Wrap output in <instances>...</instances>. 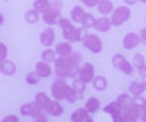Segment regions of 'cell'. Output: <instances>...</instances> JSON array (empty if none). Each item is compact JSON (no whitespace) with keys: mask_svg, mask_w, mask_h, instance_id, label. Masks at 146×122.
<instances>
[{"mask_svg":"<svg viewBox=\"0 0 146 122\" xmlns=\"http://www.w3.org/2000/svg\"><path fill=\"white\" fill-rule=\"evenodd\" d=\"M126 1V4H129V5H133V4H135L138 0H125Z\"/></svg>","mask_w":146,"mask_h":122,"instance_id":"42","label":"cell"},{"mask_svg":"<svg viewBox=\"0 0 146 122\" xmlns=\"http://www.w3.org/2000/svg\"><path fill=\"white\" fill-rule=\"evenodd\" d=\"M133 105H134V106H137L138 109L143 110V109L146 107V99L143 98V96H141V95L133 96Z\"/></svg>","mask_w":146,"mask_h":122,"instance_id":"32","label":"cell"},{"mask_svg":"<svg viewBox=\"0 0 146 122\" xmlns=\"http://www.w3.org/2000/svg\"><path fill=\"white\" fill-rule=\"evenodd\" d=\"M139 43H141V37H139L138 34H135V33H129V34H126V37L123 38V41H122L123 48L127 49V50H131V49L137 48Z\"/></svg>","mask_w":146,"mask_h":122,"instance_id":"11","label":"cell"},{"mask_svg":"<svg viewBox=\"0 0 146 122\" xmlns=\"http://www.w3.org/2000/svg\"><path fill=\"white\" fill-rule=\"evenodd\" d=\"M56 53L58 56H70L73 53V48L69 41H65V42H60L57 43L56 46Z\"/></svg>","mask_w":146,"mask_h":122,"instance_id":"18","label":"cell"},{"mask_svg":"<svg viewBox=\"0 0 146 122\" xmlns=\"http://www.w3.org/2000/svg\"><path fill=\"white\" fill-rule=\"evenodd\" d=\"M39 41L43 46H46V48H50L54 41H56V31H54V29L53 27H47L41 33V35H39Z\"/></svg>","mask_w":146,"mask_h":122,"instance_id":"9","label":"cell"},{"mask_svg":"<svg viewBox=\"0 0 146 122\" xmlns=\"http://www.w3.org/2000/svg\"><path fill=\"white\" fill-rule=\"evenodd\" d=\"M78 79L83 80L84 83H89L92 81L95 77V68L92 64L89 63H84L83 65H80V69H78Z\"/></svg>","mask_w":146,"mask_h":122,"instance_id":"7","label":"cell"},{"mask_svg":"<svg viewBox=\"0 0 146 122\" xmlns=\"http://www.w3.org/2000/svg\"><path fill=\"white\" fill-rule=\"evenodd\" d=\"M4 23V16H3V14H0V26Z\"/></svg>","mask_w":146,"mask_h":122,"instance_id":"43","label":"cell"},{"mask_svg":"<svg viewBox=\"0 0 146 122\" xmlns=\"http://www.w3.org/2000/svg\"><path fill=\"white\" fill-rule=\"evenodd\" d=\"M116 101L122 105V107H125V106H129V105L133 103V98H131L130 95H127V94H120Z\"/></svg>","mask_w":146,"mask_h":122,"instance_id":"34","label":"cell"},{"mask_svg":"<svg viewBox=\"0 0 146 122\" xmlns=\"http://www.w3.org/2000/svg\"><path fill=\"white\" fill-rule=\"evenodd\" d=\"M18 121H19V118L16 115H5L1 119V122H18Z\"/></svg>","mask_w":146,"mask_h":122,"instance_id":"38","label":"cell"},{"mask_svg":"<svg viewBox=\"0 0 146 122\" xmlns=\"http://www.w3.org/2000/svg\"><path fill=\"white\" fill-rule=\"evenodd\" d=\"M39 80H41V76L35 72H29V73L26 75V83L30 85H36L38 83H39Z\"/></svg>","mask_w":146,"mask_h":122,"instance_id":"29","label":"cell"},{"mask_svg":"<svg viewBox=\"0 0 146 122\" xmlns=\"http://www.w3.org/2000/svg\"><path fill=\"white\" fill-rule=\"evenodd\" d=\"M35 103L38 105V107H41L42 110H45L47 113L49 110V106L52 103V99L49 98V95H46V92H38L35 95Z\"/></svg>","mask_w":146,"mask_h":122,"instance_id":"14","label":"cell"},{"mask_svg":"<svg viewBox=\"0 0 146 122\" xmlns=\"http://www.w3.org/2000/svg\"><path fill=\"white\" fill-rule=\"evenodd\" d=\"M33 7H34L39 14H45L46 11L50 10V7H52V1H49V0H35V1H34V4H33Z\"/></svg>","mask_w":146,"mask_h":122,"instance_id":"23","label":"cell"},{"mask_svg":"<svg viewBox=\"0 0 146 122\" xmlns=\"http://www.w3.org/2000/svg\"><path fill=\"white\" fill-rule=\"evenodd\" d=\"M104 111L111 114V117L115 122H120V114H122V105L118 101L111 102L104 107Z\"/></svg>","mask_w":146,"mask_h":122,"instance_id":"10","label":"cell"},{"mask_svg":"<svg viewBox=\"0 0 146 122\" xmlns=\"http://www.w3.org/2000/svg\"><path fill=\"white\" fill-rule=\"evenodd\" d=\"M80 60L81 56L78 53H72L70 56H58L54 64H56V68H62V69H68L72 72V77H76L78 75V69H80Z\"/></svg>","mask_w":146,"mask_h":122,"instance_id":"1","label":"cell"},{"mask_svg":"<svg viewBox=\"0 0 146 122\" xmlns=\"http://www.w3.org/2000/svg\"><path fill=\"white\" fill-rule=\"evenodd\" d=\"M95 22H96L95 16L92 15V14H87L85 18H84L83 23H81V26H83L84 29H91V27H95Z\"/></svg>","mask_w":146,"mask_h":122,"instance_id":"31","label":"cell"},{"mask_svg":"<svg viewBox=\"0 0 146 122\" xmlns=\"http://www.w3.org/2000/svg\"><path fill=\"white\" fill-rule=\"evenodd\" d=\"M138 73H139V76H141L142 79H146V64L142 65L141 68L138 69Z\"/></svg>","mask_w":146,"mask_h":122,"instance_id":"39","label":"cell"},{"mask_svg":"<svg viewBox=\"0 0 146 122\" xmlns=\"http://www.w3.org/2000/svg\"><path fill=\"white\" fill-rule=\"evenodd\" d=\"M25 21L27 23H30V25H34L36 22L39 21V12L35 10V8H33V10H29L26 12V15H25Z\"/></svg>","mask_w":146,"mask_h":122,"instance_id":"26","label":"cell"},{"mask_svg":"<svg viewBox=\"0 0 146 122\" xmlns=\"http://www.w3.org/2000/svg\"><path fill=\"white\" fill-rule=\"evenodd\" d=\"M112 65L126 75L133 73V68H134V67H133V65L125 59V56H122V54H115L114 57H112Z\"/></svg>","mask_w":146,"mask_h":122,"instance_id":"6","label":"cell"},{"mask_svg":"<svg viewBox=\"0 0 146 122\" xmlns=\"http://www.w3.org/2000/svg\"><path fill=\"white\" fill-rule=\"evenodd\" d=\"M56 50H52V49L50 48H46L45 49V50H43V52H42V54H41V57H42V60H43V61H46V63H54V61H56V59H57V57H56Z\"/></svg>","mask_w":146,"mask_h":122,"instance_id":"27","label":"cell"},{"mask_svg":"<svg viewBox=\"0 0 146 122\" xmlns=\"http://www.w3.org/2000/svg\"><path fill=\"white\" fill-rule=\"evenodd\" d=\"M130 15H131V11L129 7H126V5H120L118 8H115L112 11V15H111V23H112V26H120V25H123L125 22H127L130 19Z\"/></svg>","mask_w":146,"mask_h":122,"instance_id":"3","label":"cell"},{"mask_svg":"<svg viewBox=\"0 0 146 122\" xmlns=\"http://www.w3.org/2000/svg\"><path fill=\"white\" fill-rule=\"evenodd\" d=\"M85 84H87V83H84L83 80H80L77 77V79H74L73 80V83H72V88L74 91H76V92H77L78 95L81 96L84 94V91H85Z\"/></svg>","mask_w":146,"mask_h":122,"instance_id":"28","label":"cell"},{"mask_svg":"<svg viewBox=\"0 0 146 122\" xmlns=\"http://www.w3.org/2000/svg\"><path fill=\"white\" fill-rule=\"evenodd\" d=\"M89 114L91 113L84 107V109H78L76 111L72 114V117H70V121L72 122H92V117H89Z\"/></svg>","mask_w":146,"mask_h":122,"instance_id":"12","label":"cell"},{"mask_svg":"<svg viewBox=\"0 0 146 122\" xmlns=\"http://www.w3.org/2000/svg\"><path fill=\"white\" fill-rule=\"evenodd\" d=\"M98 10L102 15H108L111 14L112 11H114V5H112V1H110V0H102L99 4H98Z\"/></svg>","mask_w":146,"mask_h":122,"instance_id":"22","label":"cell"},{"mask_svg":"<svg viewBox=\"0 0 146 122\" xmlns=\"http://www.w3.org/2000/svg\"><path fill=\"white\" fill-rule=\"evenodd\" d=\"M58 26L61 27V30H62V35L65 38V41H69V42H77V41H80L81 31H80V29L73 26V23L69 19L61 18L58 21Z\"/></svg>","mask_w":146,"mask_h":122,"instance_id":"2","label":"cell"},{"mask_svg":"<svg viewBox=\"0 0 146 122\" xmlns=\"http://www.w3.org/2000/svg\"><path fill=\"white\" fill-rule=\"evenodd\" d=\"M69 88H70V87L65 83V79H57L52 84V95H53V98H54V99H57V101H62V99H65Z\"/></svg>","mask_w":146,"mask_h":122,"instance_id":"4","label":"cell"},{"mask_svg":"<svg viewBox=\"0 0 146 122\" xmlns=\"http://www.w3.org/2000/svg\"><path fill=\"white\" fill-rule=\"evenodd\" d=\"M138 1H141V3H146V0H138Z\"/></svg>","mask_w":146,"mask_h":122,"instance_id":"44","label":"cell"},{"mask_svg":"<svg viewBox=\"0 0 146 122\" xmlns=\"http://www.w3.org/2000/svg\"><path fill=\"white\" fill-rule=\"evenodd\" d=\"M47 113L45 111V110H42L41 107H38V110L35 111V114L33 115V119L36 122H47V117H46Z\"/></svg>","mask_w":146,"mask_h":122,"instance_id":"30","label":"cell"},{"mask_svg":"<svg viewBox=\"0 0 146 122\" xmlns=\"http://www.w3.org/2000/svg\"><path fill=\"white\" fill-rule=\"evenodd\" d=\"M139 119L141 121H145L146 122V107L142 110V113H141V117H139Z\"/></svg>","mask_w":146,"mask_h":122,"instance_id":"41","label":"cell"},{"mask_svg":"<svg viewBox=\"0 0 146 122\" xmlns=\"http://www.w3.org/2000/svg\"><path fill=\"white\" fill-rule=\"evenodd\" d=\"M42 19L43 22L49 25V26H54V25H58V21L61 19V14H60V8L52 5L50 10L46 11L45 14H42Z\"/></svg>","mask_w":146,"mask_h":122,"instance_id":"8","label":"cell"},{"mask_svg":"<svg viewBox=\"0 0 146 122\" xmlns=\"http://www.w3.org/2000/svg\"><path fill=\"white\" fill-rule=\"evenodd\" d=\"M94 83V88L98 91H104L107 88V79L104 76H98V77H94L92 80Z\"/></svg>","mask_w":146,"mask_h":122,"instance_id":"25","label":"cell"},{"mask_svg":"<svg viewBox=\"0 0 146 122\" xmlns=\"http://www.w3.org/2000/svg\"><path fill=\"white\" fill-rule=\"evenodd\" d=\"M81 1H83L87 7H95V5L98 7V4H99L102 0H81Z\"/></svg>","mask_w":146,"mask_h":122,"instance_id":"37","label":"cell"},{"mask_svg":"<svg viewBox=\"0 0 146 122\" xmlns=\"http://www.w3.org/2000/svg\"><path fill=\"white\" fill-rule=\"evenodd\" d=\"M85 15H87V12L81 8V7H73L72 12H70V19H72L73 22H76V23H83L84 18H85Z\"/></svg>","mask_w":146,"mask_h":122,"instance_id":"21","label":"cell"},{"mask_svg":"<svg viewBox=\"0 0 146 122\" xmlns=\"http://www.w3.org/2000/svg\"><path fill=\"white\" fill-rule=\"evenodd\" d=\"M35 71L36 73L41 76V79H46V77H50V75H52V67L49 65V63L46 61H39V63H36L35 65Z\"/></svg>","mask_w":146,"mask_h":122,"instance_id":"13","label":"cell"},{"mask_svg":"<svg viewBox=\"0 0 146 122\" xmlns=\"http://www.w3.org/2000/svg\"><path fill=\"white\" fill-rule=\"evenodd\" d=\"M83 45L85 49H88L91 50L92 53H100L102 52V49H103V45H102V41H100V38L98 35H95V34H87V35H84L83 38Z\"/></svg>","mask_w":146,"mask_h":122,"instance_id":"5","label":"cell"},{"mask_svg":"<svg viewBox=\"0 0 146 122\" xmlns=\"http://www.w3.org/2000/svg\"><path fill=\"white\" fill-rule=\"evenodd\" d=\"M47 114H50L52 117H60V115L64 114V107L61 106V103L57 99L52 101L50 106H49V110H47Z\"/></svg>","mask_w":146,"mask_h":122,"instance_id":"20","label":"cell"},{"mask_svg":"<svg viewBox=\"0 0 146 122\" xmlns=\"http://www.w3.org/2000/svg\"><path fill=\"white\" fill-rule=\"evenodd\" d=\"M141 42L146 46V29H142L141 30Z\"/></svg>","mask_w":146,"mask_h":122,"instance_id":"40","label":"cell"},{"mask_svg":"<svg viewBox=\"0 0 146 122\" xmlns=\"http://www.w3.org/2000/svg\"><path fill=\"white\" fill-rule=\"evenodd\" d=\"M78 98H81V96L78 95L76 91L72 88V85H70V88H69L68 91V94H66V98H65V101L68 102V103H74V102L77 101Z\"/></svg>","mask_w":146,"mask_h":122,"instance_id":"33","label":"cell"},{"mask_svg":"<svg viewBox=\"0 0 146 122\" xmlns=\"http://www.w3.org/2000/svg\"><path fill=\"white\" fill-rule=\"evenodd\" d=\"M16 72V65L14 61L5 59L3 63L0 64V73L5 75V76H14Z\"/></svg>","mask_w":146,"mask_h":122,"instance_id":"15","label":"cell"},{"mask_svg":"<svg viewBox=\"0 0 146 122\" xmlns=\"http://www.w3.org/2000/svg\"><path fill=\"white\" fill-rule=\"evenodd\" d=\"M7 54H8V49H7V45L3 42H0V64L3 63L5 59H7Z\"/></svg>","mask_w":146,"mask_h":122,"instance_id":"36","label":"cell"},{"mask_svg":"<svg viewBox=\"0 0 146 122\" xmlns=\"http://www.w3.org/2000/svg\"><path fill=\"white\" fill-rule=\"evenodd\" d=\"M112 26V23H111V19H108L107 16H103V18H99V19H96L95 22V27L98 31L100 33H107L111 29Z\"/></svg>","mask_w":146,"mask_h":122,"instance_id":"17","label":"cell"},{"mask_svg":"<svg viewBox=\"0 0 146 122\" xmlns=\"http://www.w3.org/2000/svg\"><path fill=\"white\" fill-rule=\"evenodd\" d=\"M99 107H100V102H99V99H96V98H89L88 101L85 102V109H87L91 114H94V113L98 111Z\"/></svg>","mask_w":146,"mask_h":122,"instance_id":"24","label":"cell"},{"mask_svg":"<svg viewBox=\"0 0 146 122\" xmlns=\"http://www.w3.org/2000/svg\"><path fill=\"white\" fill-rule=\"evenodd\" d=\"M145 90H146V81H145V79H142V80H134V81H133V83L130 84V87H129V91H130V94L133 96L141 95V94Z\"/></svg>","mask_w":146,"mask_h":122,"instance_id":"16","label":"cell"},{"mask_svg":"<svg viewBox=\"0 0 146 122\" xmlns=\"http://www.w3.org/2000/svg\"><path fill=\"white\" fill-rule=\"evenodd\" d=\"M38 110V105L34 102H29V103H25L23 106L21 107V114L25 115V117H33L35 111Z\"/></svg>","mask_w":146,"mask_h":122,"instance_id":"19","label":"cell"},{"mask_svg":"<svg viewBox=\"0 0 146 122\" xmlns=\"http://www.w3.org/2000/svg\"><path fill=\"white\" fill-rule=\"evenodd\" d=\"M142 65H145V57L142 56L141 53H137L133 59V67L137 69H139Z\"/></svg>","mask_w":146,"mask_h":122,"instance_id":"35","label":"cell"}]
</instances>
